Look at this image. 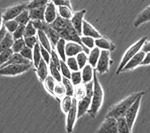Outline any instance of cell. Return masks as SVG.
I'll list each match as a JSON object with an SVG mask.
<instances>
[{"label":"cell","instance_id":"6da1fadb","mask_svg":"<svg viewBox=\"0 0 150 133\" xmlns=\"http://www.w3.org/2000/svg\"><path fill=\"white\" fill-rule=\"evenodd\" d=\"M144 94H145V92H143V91L130 94L126 98H125L120 102L112 106L108 111V114L106 115V118L112 117V118H115L116 119H119V118L125 117L126 112L131 107V106L134 103L135 101L140 97H143Z\"/></svg>","mask_w":150,"mask_h":133},{"label":"cell","instance_id":"7a4b0ae2","mask_svg":"<svg viewBox=\"0 0 150 133\" xmlns=\"http://www.w3.org/2000/svg\"><path fill=\"white\" fill-rule=\"evenodd\" d=\"M94 94L92 98V104L89 111L88 113L89 114L91 118H95L100 108L101 107L104 100V90L101 84L99 82L98 78L96 75V70L94 69Z\"/></svg>","mask_w":150,"mask_h":133},{"label":"cell","instance_id":"3957f363","mask_svg":"<svg viewBox=\"0 0 150 133\" xmlns=\"http://www.w3.org/2000/svg\"><path fill=\"white\" fill-rule=\"evenodd\" d=\"M146 39L147 37L142 38L137 42H136L134 44L132 45V46L128 48L127 51L124 54V55H123L122 59L121 62H120V66H119L117 70H116V74H119L120 73H121L122 70L125 67V66L130 62V60L131 58H133L139 52H140V50L143 48V45L145 44V43L146 42Z\"/></svg>","mask_w":150,"mask_h":133},{"label":"cell","instance_id":"277c9868","mask_svg":"<svg viewBox=\"0 0 150 133\" xmlns=\"http://www.w3.org/2000/svg\"><path fill=\"white\" fill-rule=\"evenodd\" d=\"M27 5L28 4L26 2H21V3L13 5L11 7H9L5 10H2V21L6 22V21L15 20L26 8Z\"/></svg>","mask_w":150,"mask_h":133},{"label":"cell","instance_id":"5b68a950","mask_svg":"<svg viewBox=\"0 0 150 133\" xmlns=\"http://www.w3.org/2000/svg\"><path fill=\"white\" fill-rule=\"evenodd\" d=\"M32 65L26 64H10L2 67L0 70L2 76H17L28 71Z\"/></svg>","mask_w":150,"mask_h":133},{"label":"cell","instance_id":"8992f818","mask_svg":"<svg viewBox=\"0 0 150 133\" xmlns=\"http://www.w3.org/2000/svg\"><path fill=\"white\" fill-rule=\"evenodd\" d=\"M96 133H119L117 119L115 118H106Z\"/></svg>","mask_w":150,"mask_h":133},{"label":"cell","instance_id":"52a82bcc","mask_svg":"<svg viewBox=\"0 0 150 133\" xmlns=\"http://www.w3.org/2000/svg\"><path fill=\"white\" fill-rule=\"evenodd\" d=\"M77 118V101L76 98H73L72 106L70 111L67 114L66 131L68 133H71L74 130L76 119Z\"/></svg>","mask_w":150,"mask_h":133},{"label":"cell","instance_id":"ba28073f","mask_svg":"<svg viewBox=\"0 0 150 133\" xmlns=\"http://www.w3.org/2000/svg\"><path fill=\"white\" fill-rule=\"evenodd\" d=\"M111 63L110 58V51L101 50V55L96 66V71L100 74H104L109 71L110 64Z\"/></svg>","mask_w":150,"mask_h":133},{"label":"cell","instance_id":"9c48e42d","mask_svg":"<svg viewBox=\"0 0 150 133\" xmlns=\"http://www.w3.org/2000/svg\"><path fill=\"white\" fill-rule=\"evenodd\" d=\"M141 99L142 97H140L138 99L135 101L134 103L131 106V107L128 109V111H127L126 114H125V115L124 117L125 120H126L127 123H128V126H129L131 130H132L134 124V122L136 120L137 115V113H138L139 108H140V106Z\"/></svg>","mask_w":150,"mask_h":133},{"label":"cell","instance_id":"30bf717a","mask_svg":"<svg viewBox=\"0 0 150 133\" xmlns=\"http://www.w3.org/2000/svg\"><path fill=\"white\" fill-rule=\"evenodd\" d=\"M85 14L86 10H81L77 12H75L71 20L72 26L76 29V31L77 32L80 36L83 34V19Z\"/></svg>","mask_w":150,"mask_h":133},{"label":"cell","instance_id":"8fae6325","mask_svg":"<svg viewBox=\"0 0 150 133\" xmlns=\"http://www.w3.org/2000/svg\"><path fill=\"white\" fill-rule=\"evenodd\" d=\"M146 55V53L144 52L141 50L140 52H139L133 58H131L130 60V62L127 64L125 67L123 68V70H122V72H125L128 71V70H131L133 69L136 68L137 66H138L139 65H141L143 63V60L145 58Z\"/></svg>","mask_w":150,"mask_h":133},{"label":"cell","instance_id":"7c38bea8","mask_svg":"<svg viewBox=\"0 0 150 133\" xmlns=\"http://www.w3.org/2000/svg\"><path fill=\"white\" fill-rule=\"evenodd\" d=\"M92 104V98L86 96L85 97L80 99L77 104V118L83 116L84 114L89 111Z\"/></svg>","mask_w":150,"mask_h":133},{"label":"cell","instance_id":"4fadbf2b","mask_svg":"<svg viewBox=\"0 0 150 133\" xmlns=\"http://www.w3.org/2000/svg\"><path fill=\"white\" fill-rule=\"evenodd\" d=\"M85 52L84 48L79 43L75 42H68L65 46V54L68 57L77 56L79 53Z\"/></svg>","mask_w":150,"mask_h":133},{"label":"cell","instance_id":"5bb4252c","mask_svg":"<svg viewBox=\"0 0 150 133\" xmlns=\"http://www.w3.org/2000/svg\"><path fill=\"white\" fill-rule=\"evenodd\" d=\"M57 16L58 14L56 13V5H54L53 1H50L47 5L46 10H45V22H47L48 24L53 23L56 20Z\"/></svg>","mask_w":150,"mask_h":133},{"label":"cell","instance_id":"9a60e30c","mask_svg":"<svg viewBox=\"0 0 150 133\" xmlns=\"http://www.w3.org/2000/svg\"><path fill=\"white\" fill-rule=\"evenodd\" d=\"M83 35L86 37L96 38V39H98L102 37V35L98 32V30H96L89 22L86 20H83Z\"/></svg>","mask_w":150,"mask_h":133},{"label":"cell","instance_id":"2e32d148","mask_svg":"<svg viewBox=\"0 0 150 133\" xmlns=\"http://www.w3.org/2000/svg\"><path fill=\"white\" fill-rule=\"evenodd\" d=\"M71 24V22L70 20L64 19L58 14L56 20L53 23L50 24V26H51L53 29H55L56 31L58 32L59 33H60L61 32L65 30L66 28H68Z\"/></svg>","mask_w":150,"mask_h":133},{"label":"cell","instance_id":"e0dca14e","mask_svg":"<svg viewBox=\"0 0 150 133\" xmlns=\"http://www.w3.org/2000/svg\"><path fill=\"white\" fill-rule=\"evenodd\" d=\"M32 62L29 60L26 59L24 58L21 53H14L13 56L11 57L10 60L7 63H5V64L2 65L0 66V68L5 67V66H8L10 64H26V65H32Z\"/></svg>","mask_w":150,"mask_h":133},{"label":"cell","instance_id":"ac0fdd59","mask_svg":"<svg viewBox=\"0 0 150 133\" xmlns=\"http://www.w3.org/2000/svg\"><path fill=\"white\" fill-rule=\"evenodd\" d=\"M149 21H150V5L138 14L134 22V26L135 27H138L140 25Z\"/></svg>","mask_w":150,"mask_h":133},{"label":"cell","instance_id":"d6986e66","mask_svg":"<svg viewBox=\"0 0 150 133\" xmlns=\"http://www.w3.org/2000/svg\"><path fill=\"white\" fill-rule=\"evenodd\" d=\"M96 46L99 49H102V50H108V51H112L115 49V45L104 37L96 39Z\"/></svg>","mask_w":150,"mask_h":133},{"label":"cell","instance_id":"ffe728a7","mask_svg":"<svg viewBox=\"0 0 150 133\" xmlns=\"http://www.w3.org/2000/svg\"><path fill=\"white\" fill-rule=\"evenodd\" d=\"M46 6L40 8L33 9L29 10V15H30V20L32 21L34 20H42L45 21V10H46Z\"/></svg>","mask_w":150,"mask_h":133},{"label":"cell","instance_id":"44dd1931","mask_svg":"<svg viewBox=\"0 0 150 133\" xmlns=\"http://www.w3.org/2000/svg\"><path fill=\"white\" fill-rule=\"evenodd\" d=\"M14 41H14V38H13V35H12L11 33L8 32L5 38L1 41V43H0V52H2L5 51V50L11 49L14 43Z\"/></svg>","mask_w":150,"mask_h":133},{"label":"cell","instance_id":"7402d4cb","mask_svg":"<svg viewBox=\"0 0 150 133\" xmlns=\"http://www.w3.org/2000/svg\"><path fill=\"white\" fill-rule=\"evenodd\" d=\"M94 77V70L93 67L90 64H86L83 69L82 71V78L83 82L86 84L88 82L93 80Z\"/></svg>","mask_w":150,"mask_h":133},{"label":"cell","instance_id":"603a6c76","mask_svg":"<svg viewBox=\"0 0 150 133\" xmlns=\"http://www.w3.org/2000/svg\"><path fill=\"white\" fill-rule=\"evenodd\" d=\"M38 76L40 78V80L41 82H45V80L47 78L48 75V70H47V64L44 61V60H41V63H40L39 66H38L37 70Z\"/></svg>","mask_w":150,"mask_h":133},{"label":"cell","instance_id":"cb8c5ba5","mask_svg":"<svg viewBox=\"0 0 150 133\" xmlns=\"http://www.w3.org/2000/svg\"><path fill=\"white\" fill-rule=\"evenodd\" d=\"M101 50L98 47H95L91 50L89 55V63L93 68L96 69L97 64L98 62L99 58L101 55Z\"/></svg>","mask_w":150,"mask_h":133},{"label":"cell","instance_id":"d4e9b609","mask_svg":"<svg viewBox=\"0 0 150 133\" xmlns=\"http://www.w3.org/2000/svg\"><path fill=\"white\" fill-rule=\"evenodd\" d=\"M37 35L38 38V41H39L40 44H41L43 47H45L47 51H49L51 53V46H50V43L49 38H48L47 34L45 32L38 31Z\"/></svg>","mask_w":150,"mask_h":133},{"label":"cell","instance_id":"484cf974","mask_svg":"<svg viewBox=\"0 0 150 133\" xmlns=\"http://www.w3.org/2000/svg\"><path fill=\"white\" fill-rule=\"evenodd\" d=\"M41 60H42V55H41V45L38 42L33 49V63L36 68H38V66H39Z\"/></svg>","mask_w":150,"mask_h":133},{"label":"cell","instance_id":"4316f807","mask_svg":"<svg viewBox=\"0 0 150 133\" xmlns=\"http://www.w3.org/2000/svg\"><path fill=\"white\" fill-rule=\"evenodd\" d=\"M66 41H65L64 39L61 38L59 40V41L58 42V43L56 44V51L58 52V54L59 55L60 58H61L62 61L66 62V54H65V46H66Z\"/></svg>","mask_w":150,"mask_h":133},{"label":"cell","instance_id":"83f0119b","mask_svg":"<svg viewBox=\"0 0 150 133\" xmlns=\"http://www.w3.org/2000/svg\"><path fill=\"white\" fill-rule=\"evenodd\" d=\"M19 23V25H23V26H26L28 23L31 21L30 15H29V10L27 9H25L21 13L18 17L15 19Z\"/></svg>","mask_w":150,"mask_h":133},{"label":"cell","instance_id":"f1b7e54d","mask_svg":"<svg viewBox=\"0 0 150 133\" xmlns=\"http://www.w3.org/2000/svg\"><path fill=\"white\" fill-rule=\"evenodd\" d=\"M50 1H48V0H33V1H31L29 4H28L26 9L29 10H33V9H36V8H40L45 7L46 5H47V4Z\"/></svg>","mask_w":150,"mask_h":133},{"label":"cell","instance_id":"f546056e","mask_svg":"<svg viewBox=\"0 0 150 133\" xmlns=\"http://www.w3.org/2000/svg\"><path fill=\"white\" fill-rule=\"evenodd\" d=\"M118 132L119 133H131V130L128 126L125 118H120L117 119Z\"/></svg>","mask_w":150,"mask_h":133},{"label":"cell","instance_id":"4dcf8cb0","mask_svg":"<svg viewBox=\"0 0 150 133\" xmlns=\"http://www.w3.org/2000/svg\"><path fill=\"white\" fill-rule=\"evenodd\" d=\"M48 38L50 39L52 43L53 44V46H56V44L58 43V42L59 41V40L61 39V37H60L59 33L57 31H56L55 29H53L51 26H50L49 29H48V32L47 33Z\"/></svg>","mask_w":150,"mask_h":133},{"label":"cell","instance_id":"1f68e13d","mask_svg":"<svg viewBox=\"0 0 150 133\" xmlns=\"http://www.w3.org/2000/svg\"><path fill=\"white\" fill-rule=\"evenodd\" d=\"M49 66L50 74H51L52 76L55 78V80L57 82H60L61 81H62V76L61 74H60L59 69L54 64V63H53L52 61H50Z\"/></svg>","mask_w":150,"mask_h":133},{"label":"cell","instance_id":"d6a6232c","mask_svg":"<svg viewBox=\"0 0 150 133\" xmlns=\"http://www.w3.org/2000/svg\"><path fill=\"white\" fill-rule=\"evenodd\" d=\"M44 85H45V88H46V90H47L48 92L53 95V91H54L55 86H56V80H55V78L51 75L48 76L47 78L44 82Z\"/></svg>","mask_w":150,"mask_h":133},{"label":"cell","instance_id":"836d02e7","mask_svg":"<svg viewBox=\"0 0 150 133\" xmlns=\"http://www.w3.org/2000/svg\"><path fill=\"white\" fill-rule=\"evenodd\" d=\"M53 96L56 98L65 97L66 96V90L63 85H62L60 82H57L55 86L54 91H53Z\"/></svg>","mask_w":150,"mask_h":133},{"label":"cell","instance_id":"e575fe53","mask_svg":"<svg viewBox=\"0 0 150 133\" xmlns=\"http://www.w3.org/2000/svg\"><path fill=\"white\" fill-rule=\"evenodd\" d=\"M72 100L73 98L70 96H65V97H63L62 101V109L65 114H68V111H70L72 106Z\"/></svg>","mask_w":150,"mask_h":133},{"label":"cell","instance_id":"d590c367","mask_svg":"<svg viewBox=\"0 0 150 133\" xmlns=\"http://www.w3.org/2000/svg\"><path fill=\"white\" fill-rule=\"evenodd\" d=\"M14 54V52L12 50V49H9V50L2 52L1 54H0V64H1V66L5 64V63H7L9 60L11 58Z\"/></svg>","mask_w":150,"mask_h":133},{"label":"cell","instance_id":"8d00e7d4","mask_svg":"<svg viewBox=\"0 0 150 133\" xmlns=\"http://www.w3.org/2000/svg\"><path fill=\"white\" fill-rule=\"evenodd\" d=\"M59 10V15L61 17L66 20H71L72 17L74 14H72L71 9H70L68 7H63V6H60L58 8Z\"/></svg>","mask_w":150,"mask_h":133},{"label":"cell","instance_id":"74e56055","mask_svg":"<svg viewBox=\"0 0 150 133\" xmlns=\"http://www.w3.org/2000/svg\"><path fill=\"white\" fill-rule=\"evenodd\" d=\"M62 85H64L65 90H66V96L72 97L74 94V87L72 85V83L70 79L62 76Z\"/></svg>","mask_w":150,"mask_h":133},{"label":"cell","instance_id":"f35d334b","mask_svg":"<svg viewBox=\"0 0 150 133\" xmlns=\"http://www.w3.org/2000/svg\"><path fill=\"white\" fill-rule=\"evenodd\" d=\"M33 24L34 27L37 29L38 31L45 32V33H47L48 29L50 28V24L46 22L45 21L42 20H34L33 21Z\"/></svg>","mask_w":150,"mask_h":133},{"label":"cell","instance_id":"ab89813d","mask_svg":"<svg viewBox=\"0 0 150 133\" xmlns=\"http://www.w3.org/2000/svg\"><path fill=\"white\" fill-rule=\"evenodd\" d=\"M36 34H38V30L34 27L33 24V21L31 20L26 26L25 32H24V38L34 37V36H35Z\"/></svg>","mask_w":150,"mask_h":133},{"label":"cell","instance_id":"60d3db41","mask_svg":"<svg viewBox=\"0 0 150 133\" xmlns=\"http://www.w3.org/2000/svg\"><path fill=\"white\" fill-rule=\"evenodd\" d=\"M26 43H25V40L23 38H21V39L16 40L14 41V43L12 46V50L14 51V53H21V52L24 49V47H26Z\"/></svg>","mask_w":150,"mask_h":133},{"label":"cell","instance_id":"b9f144b4","mask_svg":"<svg viewBox=\"0 0 150 133\" xmlns=\"http://www.w3.org/2000/svg\"><path fill=\"white\" fill-rule=\"evenodd\" d=\"M3 22V21H2ZM4 25H5V28L7 29L8 32L11 34L17 30V29L18 28V26H20L18 22L15 20H12L6 21V22H3Z\"/></svg>","mask_w":150,"mask_h":133},{"label":"cell","instance_id":"7bdbcfd3","mask_svg":"<svg viewBox=\"0 0 150 133\" xmlns=\"http://www.w3.org/2000/svg\"><path fill=\"white\" fill-rule=\"evenodd\" d=\"M66 64L68 66L73 72L79 71V65L77 61L74 57H68L66 60Z\"/></svg>","mask_w":150,"mask_h":133},{"label":"cell","instance_id":"ee69618b","mask_svg":"<svg viewBox=\"0 0 150 133\" xmlns=\"http://www.w3.org/2000/svg\"><path fill=\"white\" fill-rule=\"evenodd\" d=\"M72 84L74 85H79L83 82L82 73L80 71H75L71 73V77Z\"/></svg>","mask_w":150,"mask_h":133},{"label":"cell","instance_id":"f6af8a7d","mask_svg":"<svg viewBox=\"0 0 150 133\" xmlns=\"http://www.w3.org/2000/svg\"><path fill=\"white\" fill-rule=\"evenodd\" d=\"M76 59H77V63H78L79 68L83 69L84 66L86 65L87 60H89V58H87L86 53L82 52L79 53L78 55L76 56Z\"/></svg>","mask_w":150,"mask_h":133},{"label":"cell","instance_id":"bcb514c9","mask_svg":"<svg viewBox=\"0 0 150 133\" xmlns=\"http://www.w3.org/2000/svg\"><path fill=\"white\" fill-rule=\"evenodd\" d=\"M60 70H61L62 76L65 77V78H68V79H71V73L70 68L68 67L67 64L65 62H63V61H62V60L60 61Z\"/></svg>","mask_w":150,"mask_h":133},{"label":"cell","instance_id":"7dc6e473","mask_svg":"<svg viewBox=\"0 0 150 133\" xmlns=\"http://www.w3.org/2000/svg\"><path fill=\"white\" fill-rule=\"evenodd\" d=\"M74 94H75V98L78 99L79 100L83 99L86 96V89L85 86L82 85H79L76 87L74 89Z\"/></svg>","mask_w":150,"mask_h":133},{"label":"cell","instance_id":"c3c4849f","mask_svg":"<svg viewBox=\"0 0 150 133\" xmlns=\"http://www.w3.org/2000/svg\"><path fill=\"white\" fill-rule=\"evenodd\" d=\"M81 42L83 44V46L88 49H94L95 48L94 46L96 45V40H94V38L83 36V37H81Z\"/></svg>","mask_w":150,"mask_h":133},{"label":"cell","instance_id":"681fc988","mask_svg":"<svg viewBox=\"0 0 150 133\" xmlns=\"http://www.w3.org/2000/svg\"><path fill=\"white\" fill-rule=\"evenodd\" d=\"M25 29H26V26L20 25V26H18V28L17 29V30H16V31L14 32L13 34H12L14 41H16V40L21 39V38H23V37H24Z\"/></svg>","mask_w":150,"mask_h":133},{"label":"cell","instance_id":"f907efd6","mask_svg":"<svg viewBox=\"0 0 150 133\" xmlns=\"http://www.w3.org/2000/svg\"><path fill=\"white\" fill-rule=\"evenodd\" d=\"M21 54L26 59L29 60L31 62L33 61V51L32 49L29 48L28 46L24 47L23 50L21 52Z\"/></svg>","mask_w":150,"mask_h":133},{"label":"cell","instance_id":"816d5d0a","mask_svg":"<svg viewBox=\"0 0 150 133\" xmlns=\"http://www.w3.org/2000/svg\"><path fill=\"white\" fill-rule=\"evenodd\" d=\"M41 45V44H40ZM41 55H42V59L48 65L50 63V61H51V54L49 51L45 49V47H43L41 45Z\"/></svg>","mask_w":150,"mask_h":133},{"label":"cell","instance_id":"f5cc1de1","mask_svg":"<svg viewBox=\"0 0 150 133\" xmlns=\"http://www.w3.org/2000/svg\"><path fill=\"white\" fill-rule=\"evenodd\" d=\"M86 89V96L92 98V96L94 94V82L93 80L91 82H88L86 84H84Z\"/></svg>","mask_w":150,"mask_h":133},{"label":"cell","instance_id":"db71d44e","mask_svg":"<svg viewBox=\"0 0 150 133\" xmlns=\"http://www.w3.org/2000/svg\"><path fill=\"white\" fill-rule=\"evenodd\" d=\"M25 40V43H26V46H28L30 49H34L35 46L36 45V43H38L37 38H36L35 36L34 37H28V38H24Z\"/></svg>","mask_w":150,"mask_h":133},{"label":"cell","instance_id":"11a10c76","mask_svg":"<svg viewBox=\"0 0 150 133\" xmlns=\"http://www.w3.org/2000/svg\"><path fill=\"white\" fill-rule=\"evenodd\" d=\"M53 2L56 6H58V7L63 6V7H68L70 9H72L71 2L68 0H53Z\"/></svg>","mask_w":150,"mask_h":133},{"label":"cell","instance_id":"9f6ffc18","mask_svg":"<svg viewBox=\"0 0 150 133\" xmlns=\"http://www.w3.org/2000/svg\"><path fill=\"white\" fill-rule=\"evenodd\" d=\"M50 54H51V61L60 70V61H61V60L59 58V56L57 55V53L56 52V51H55L53 49H52V51Z\"/></svg>","mask_w":150,"mask_h":133},{"label":"cell","instance_id":"6f0895ef","mask_svg":"<svg viewBox=\"0 0 150 133\" xmlns=\"http://www.w3.org/2000/svg\"><path fill=\"white\" fill-rule=\"evenodd\" d=\"M8 32L7 29L5 28L3 22L2 21V28H1V30H0V40H1V41L5 38V37L6 36Z\"/></svg>","mask_w":150,"mask_h":133},{"label":"cell","instance_id":"680465c9","mask_svg":"<svg viewBox=\"0 0 150 133\" xmlns=\"http://www.w3.org/2000/svg\"><path fill=\"white\" fill-rule=\"evenodd\" d=\"M141 50L146 53L149 52H150V41H147V42H146L145 44L143 45V48H142Z\"/></svg>","mask_w":150,"mask_h":133},{"label":"cell","instance_id":"91938a15","mask_svg":"<svg viewBox=\"0 0 150 133\" xmlns=\"http://www.w3.org/2000/svg\"><path fill=\"white\" fill-rule=\"evenodd\" d=\"M149 64H150V52H149L146 53L145 58H144V60H143V62L141 65H149Z\"/></svg>","mask_w":150,"mask_h":133}]
</instances>
